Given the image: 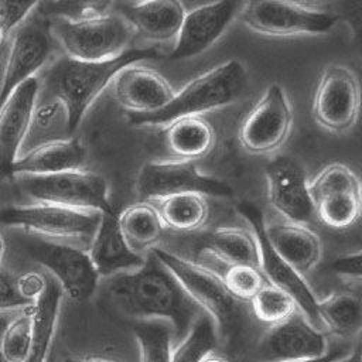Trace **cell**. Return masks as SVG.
<instances>
[{
  "instance_id": "cell-41",
  "label": "cell",
  "mask_w": 362,
  "mask_h": 362,
  "mask_svg": "<svg viewBox=\"0 0 362 362\" xmlns=\"http://www.w3.org/2000/svg\"><path fill=\"white\" fill-rule=\"evenodd\" d=\"M345 352L344 348H334V349H329L324 356L321 358H314V359H301V361H288V362H332L334 359H338L339 356H342Z\"/></svg>"
},
{
  "instance_id": "cell-3",
  "label": "cell",
  "mask_w": 362,
  "mask_h": 362,
  "mask_svg": "<svg viewBox=\"0 0 362 362\" xmlns=\"http://www.w3.org/2000/svg\"><path fill=\"white\" fill-rule=\"evenodd\" d=\"M158 57L160 52L154 48H129L113 59L99 62L62 57L44 75L45 98L58 99L65 105L72 134L92 102L123 68Z\"/></svg>"
},
{
  "instance_id": "cell-20",
  "label": "cell",
  "mask_w": 362,
  "mask_h": 362,
  "mask_svg": "<svg viewBox=\"0 0 362 362\" xmlns=\"http://www.w3.org/2000/svg\"><path fill=\"white\" fill-rule=\"evenodd\" d=\"M112 92L120 106L133 115H147L163 109L175 90L168 81L154 69L129 65L112 81Z\"/></svg>"
},
{
  "instance_id": "cell-37",
  "label": "cell",
  "mask_w": 362,
  "mask_h": 362,
  "mask_svg": "<svg viewBox=\"0 0 362 362\" xmlns=\"http://www.w3.org/2000/svg\"><path fill=\"white\" fill-rule=\"evenodd\" d=\"M37 1H11L0 0V33L3 35L20 27V24L27 18Z\"/></svg>"
},
{
  "instance_id": "cell-10",
  "label": "cell",
  "mask_w": 362,
  "mask_h": 362,
  "mask_svg": "<svg viewBox=\"0 0 362 362\" xmlns=\"http://www.w3.org/2000/svg\"><path fill=\"white\" fill-rule=\"evenodd\" d=\"M314 214L332 229H346L361 216V184L345 164L325 165L308 184Z\"/></svg>"
},
{
  "instance_id": "cell-13",
  "label": "cell",
  "mask_w": 362,
  "mask_h": 362,
  "mask_svg": "<svg viewBox=\"0 0 362 362\" xmlns=\"http://www.w3.org/2000/svg\"><path fill=\"white\" fill-rule=\"evenodd\" d=\"M27 253L51 273L71 300L85 301L93 296L99 276L88 250L64 242L35 240L27 246Z\"/></svg>"
},
{
  "instance_id": "cell-38",
  "label": "cell",
  "mask_w": 362,
  "mask_h": 362,
  "mask_svg": "<svg viewBox=\"0 0 362 362\" xmlns=\"http://www.w3.org/2000/svg\"><path fill=\"white\" fill-rule=\"evenodd\" d=\"M31 304L27 303L16 287V277L8 272H0V313L13 310H25Z\"/></svg>"
},
{
  "instance_id": "cell-16",
  "label": "cell",
  "mask_w": 362,
  "mask_h": 362,
  "mask_svg": "<svg viewBox=\"0 0 362 362\" xmlns=\"http://www.w3.org/2000/svg\"><path fill=\"white\" fill-rule=\"evenodd\" d=\"M270 205L288 222L305 225L314 214L304 167L291 157L272 160L264 168Z\"/></svg>"
},
{
  "instance_id": "cell-23",
  "label": "cell",
  "mask_w": 362,
  "mask_h": 362,
  "mask_svg": "<svg viewBox=\"0 0 362 362\" xmlns=\"http://www.w3.org/2000/svg\"><path fill=\"white\" fill-rule=\"evenodd\" d=\"M85 161V148L78 137L52 140L31 147L11 167V175H49L79 170Z\"/></svg>"
},
{
  "instance_id": "cell-35",
  "label": "cell",
  "mask_w": 362,
  "mask_h": 362,
  "mask_svg": "<svg viewBox=\"0 0 362 362\" xmlns=\"http://www.w3.org/2000/svg\"><path fill=\"white\" fill-rule=\"evenodd\" d=\"M33 305V304H31ZM31 305L8 321L3 334V352L7 362H25L31 335Z\"/></svg>"
},
{
  "instance_id": "cell-33",
  "label": "cell",
  "mask_w": 362,
  "mask_h": 362,
  "mask_svg": "<svg viewBox=\"0 0 362 362\" xmlns=\"http://www.w3.org/2000/svg\"><path fill=\"white\" fill-rule=\"evenodd\" d=\"M140 362H170L173 329L161 320H141L133 325Z\"/></svg>"
},
{
  "instance_id": "cell-27",
  "label": "cell",
  "mask_w": 362,
  "mask_h": 362,
  "mask_svg": "<svg viewBox=\"0 0 362 362\" xmlns=\"http://www.w3.org/2000/svg\"><path fill=\"white\" fill-rule=\"evenodd\" d=\"M201 253L215 257L228 267L238 264L259 267V249L255 236L243 229L221 228L211 232L202 242Z\"/></svg>"
},
{
  "instance_id": "cell-36",
  "label": "cell",
  "mask_w": 362,
  "mask_h": 362,
  "mask_svg": "<svg viewBox=\"0 0 362 362\" xmlns=\"http://www.w3.org/2000/svg\"><path fill=\"white\" fill-rule=\"evenodd\" d=\"M226 290L239 301L247 303L267 283L259 267L238 264L229 266L221 277Z\"/></svg>"
},
{
  "instance_id": "cell-29",
  "label": "cell",
  "mask_w": 362,
  "mask_h": 362,
  "mask_svg": "<svg viewBox=\"0 0 362 362\" xmlns=\"http://www.w3.org/2000/svg\"><path fill=\"white\" fill-rule=\"evenodd\" d=\"M320 325L339 338H352L361 329V300L356 294L332 293L317 304Z\"/></svg>"
},
{
  "instance_id": "cell-12",
  "label": "cell",
  "mask_w": 362,
  "mask_h": 362,
  "mask_svg": "<svg viewBox=\"0 0 362 362\" xmlns=\"http://www.w3.org/2000/svg\"><path fill=\"white\" fill-rule=\"evenodd\" d=\"M291 124L293 113L286 90L272 83L242 122L239 141L250 154H270L286 143Z\"/></svg>"
},
{
  "instance_id": "cell-8",
  "label": "cell",
  "mask_w": 362,
  "mask_h": 362,
  "mask_svg": "<svg viewBox=\"0 0 362 362\" xmlns=\"http://www.w3.org/2000/svg\"><path fill=\"white\" fill-rule=\"evenodd\" d=\"M245 24L264 35L325 34L338 21V16L298 1H249L242 10Z\"/></svg>"
},
{
  "instance_id": "cell-40",
  "label": "cell",
  "mask_w": 362,
  "mask_h": 362,
  "mask_svg": "<svg viewBox=\"0 0 362 362\" xmlns=\"http://www.w3.org/2000/svg\"><path fill=\"white\" fill-rule=\"evenodd\" d=\"M361 252L356 250L355 253H348L344 256H339L332 263V270L346 279H361Z\"/></svg>"
},
{
  "instance_id": "cell-24",
  "label": "cell",
  "mask_w": 362,
  "mask_h": 362,
  "mask_svg": "<svg viewBox=\"0 0 362 362\" xmlns=\"http://www.w3.org/2000/svg\"><path fill=\"white\" fill-rule=\"evenodd\" d=\"M264 233L274 252L300 274L313 270L320 262V239L305 225L293 222L264 223Z\"/></svg>"
},
{
  "instance_id": "cell-9",
  "label": "cell",
  "mask_w": 362,
  "mask_h": 362,
  "mask_svg": "<svg viewBox=\"0 0 362 362\" xmlns=\"http://www.w3.org/2000/svg\"><path fill=\"white\" fill-rule=\"evenodd\" d=\"M236 209L252 228V235L255 236L259 249V270L266 281L286 293L294 301L298 313L310 324L318 328V300L304 280L303 274L284 262L269 243L264 233V218L262 211L250 202H240Z\"/></svg>"
},
{
  "instance_id": "cell-47",
  "label": "cell",
  "mask_w": 362,
  "mask_h": 362,
  "mask_svg": "<svg viewBox=\"0 0 362 362\" xmlns=\"http://www.w3.org/2000/svg\"><path fill=\"white\" fill-rule=\"evenodd\" d=\"M3 38H4V35L0 33V45H1V42H3Z\"/></svg>"
},
{
  "instance_id": "cell-5",
  "label": "cell",
  "mask_w": 362,
  "mask_h": 362,
  "mask_svg": "<svg viewBox=\"0 0 362 362\" xmlns=\"http://www.w3.org/2000/svg\"><path fill=\"white\" fill-rule=\"evenodd\" d=\"M52 31L66 57L99 62L127 51L133 30L120 14L100 11L79 18H61Z\"/></svg>"
},
{
  "instance_id": "cell-46",
  "label": "cell",
  "mask_w": 362,
  "mask_h": 362,
  "mask_svg": "<svg viewBox=\"0 0 362 362\" xmlns=\"http://www.w3.org/2000/svg\"><path fill=\"white\" fill-rule=\"evenodd\" d=\"M3 253H4V240L0 235V262H1V257H3Z\"/></svg>"
},
{
  "instance_id": "cell-28",
  "label": "cell",
  "mask_w": 362,
  "mask_h": 362,
  "mask_svg": "<svg viewBox=\"0 0 362 362\" xmlns=\"http://www.w3.org/2000/svg\"><path fill=\"white\" fill-rule=\"evenodd\" d=\"M117 222L126 243L139 255L158 242L164 228L156 205L150 202L129 205L117 214Z\"/></svg>"
},
{
  "instance_id": "cell-44",
  "label": "cell",
  "mask_w": 362,
  "mask_h": 362,
  "mask_svg": "<svg viewBox=\"0 0 362 362\" xmlns=\"http://www.w3.org/2000/svg\"><path fill=\"white\" fill-rule=\"evenodd\" d=\"M8 321H10L8 317L0 315V362H7L4 358V352H3V334H4V329L8 324Z\"/></svg>"
},
{
  "instance_id": "cell-42",
  "label": "cell",
  "mask_w": 362,
  "mask_h": 362,
  "mask_svg": "<svg viewBox=\"0 0 362 362\" xmlns=\"http://www.w3.org/2000/svg\"><path fill=\"white\" fill-rule=\"evenodd\" d=\"M61 362H120L110 358H102V356H90V355H75L65 358Z\"/></svg>"
},
{
  "instance_id": "cell-30",
  "label": "cell",
  "mask_w": 362,
  "mask_h": 362,
  "mask_svg": "<svg viewBox=\"0 0 362 362\" xmlns=\"http://www.w3.org/2000/svg\"><path fill=\"white\" fill-rule=\"evenodd\" d=\"M157 212L163 225L177 232H194L205 225L209 208L204 195L177 194L157 201Z\"/></svg>"
},
{
  "instance_id": "cell-15",
  "label": "cell",
  "mask_w": 362,
  "mask_h": 362,
  "mask_svg": "<svg viewBox=\"0 0 362 362\" xmlns=\"http://www.w3.org/2000/svg\"><path fill=\"white\" fill-rule=\"evenodd\" d=\"M359 113V83L355 74L342 65L327 66L313 98V117L334 133L349 130Z\"/></svg>"
},
{
  "instance_id": "cell-31",
  "label": "cell",
  "mask_w": 362,
  "mask_h": 362,
  "mask_svg": "<svg viewBox=\"0 0 362 362\" xmlns=\"http://www.w3.org/2000/svg\"><path fill=\"white\" fill-rule=\"evenodd\" d=\"M219 339L212 320L201 314L188 332L171 348L170 362H201L206 355L216 352Z\"/></svg>"
},
{
  "instance_id": "cell-17",
  "label": "cell",
  "mask_w": 362,
  "mask_h": 362,
  "mask_svg": "<svg viewBox=\"0 0 362 362\" xmlns=\"http://www.w3.org/2000/svg\"><path fill=\"white\" fill-rule=\"evenodd\" d=\"M51 51L49 31L41 21H30L16 28L0 83V106L7 96L45 64Z\"/></svg>"
},
{
  "instance_id": "cell-22",
  "label": "cell",
  "mask_w": 362,
  "mask_h": 362,
  "mask_svg": "<svg viewBox=\"0 0 362 362\" xmlns=\"http://www.w3.org/2000/svg\"><path fill=\"white\" fill-rule=\"evenodd\" d=\"M120 10L132 30L156 42L175 40L185 16L182 4L175 0L123 3Z\"/></svg>"
},
{
  "instance_id": "cell-39",
  "label": "cell",
  "mask_w": 362,
  "mask_h": 362,
  "mask_svg": "<svg viewBox=\"0 0 362 362\" xmlns=\"http://www.w3.org/2000/svg\"><path fill=\"white\" fill-rule=\"evenodd\" d=\"M47 276L42 273L27 272L16 277V287L20 296L30 304H33L45 290Z\"/></svg>"
},
{
  "instance_id": "cell-18",
  "label": "cell",
  "mask_w": 362,
  "mask_h": 362,
  "mask_svg": "<svg viewBox=\"0 0 362 362\" xmlns=\"http://www.w3.org/2000/svg\"><path fill=\"white\" fill-rule=\"evenodd\" d=\"M235 1H214L185 11L171 59H187L206 51L228 28L236 13Z\"/></svg>"
},
{
  "instance_id": "cell-4",
  "label": "cell",
  "mask_w": 362,
  "mask_h": 362,
  "mask_svg": "<svg viewBox=\"0 0 362 362\" xmlns=\"http://www.w3.org/2000/svg\"><path fill=\"white\" fill-rule=\"evenodd\" d=\"M247 85L245 66L238 59L222 62L189 81L160 110L147 115H130V123L165 126L185 116H201L238 100Z\"/></svg>"
},
{
  "instance_id": "cell-32",
  "label": "cell",
  "mask_w": 362,
  "mask_h": 362,
  "mask_svg": "<svg viewBox=\"0 0 362 362\" xmlns=\"http://www.w3.org/2000/svg\"><path fill=\"white\" fill-rule=\"evenodd\" d=\"M28 136H33L34 146L71 137L69 117L65 105L58 99H45L40 106H35L27 133V137Z\"/></svg>"
},
{
  "instance_id": "cell-25",
  "label": "cell",
  "mask_w": 362,
  "mask_h": 362,
  "mask_svg": "<svg viewBox=\"0 0 362 362\" xmlns=\"http://www.w3.org/2000/svg\"><path fill=\"white\" fill-rule=\"evenodd\" d=\"M64 293L58 283L47 276V286L42 294L33 303L30 348L25 362H47L57 331V322Z\"/></svg>"
},
{
  "instance_id": "cell-2",
  "label": "cell",
  "mask_w": 362,
  "mask_h": 362,
  "mask_svg": "<svg viewBox=\"0 0 362 362\" xmlns=\"http://www.w3.org/2000/svg\"><path fill=\"white\" fill-rule=\"evenodd\" d=\"M151 253L174 274L201 311L212 320L225 351L233 358L250 354L257 338L256 321L249 304L235 298L222 279L209 269L164 249H153Z\"/></svg>"
},
{
  "instance_id": "cell-6",
  "label": "cell",
  "mask_w": 362,
  "mask_h": 362,
  "mask_svg": "<svg viewBox=\"0 0 362 362\" xmlns=\"http://www.w3.org/2000/svg\"><path fill=\"white\" fill-rule=\"evenodd\" d=\"M21 188L38 204L99 214L115 211L107 197L106 180L93 171L79 168L49 175H27Z\"/></svg>"
},
{
  "instance_id": "cell-1",
  "label": "cell",
  "mask_w": 362,
  "mask_h": 362,
  "mask_svg": "<svg viewBox=\"0 0 362 362\" xmlns=\"http://www.w3.org/2000/svg\"><path fill=\"white\" fill-rule=\"evenodd\" d=\"M109 294L116 305L136 321L168 322L174 339L178 341L202 314L174 274L153 253L144 257L139 269L113 276Z\"/></svg>"
},
{
  "instance_id": "cell-19",
  "label": "cell",
  "mask_w": 362,
  "mask_h": 362,
  "mask_svg": "<svg viewBox=\"0 0 362 362\" xmlns=\"http://www.w3.org/2000/svg\"><path fill=\"white\" fill-rule=\"evenodd\" d=\"M38 93V81L30 78L18 85L0 106V177L11 175V167L31 124Z\"/></svg>"
},
{
  "instance_id": "cell-14",
  "label": "cell",
  "mask_w": 362,
  "mask_h": 362,
  "mask_svg": "<svg viewBox=\"0 0 362 362\" xmlns=\"http://www.w3.org/2000/svg\"><path fill=\"white\" fill-rule=\"evenodd\" d=\"M328 351L324 334L297 311L259 335L250 355L255 362H288L321 358Z\"/></svg>"
},
{
  "instance_id": "cell-7",
  "label": "cell",
  "mask_w": 362,
  "mask_h": 362,
  "mask_svg": "<svg viewBox=\"0 0 362 362\" xmlns=\"http://www.w3.org/2000/svg\"><path fill=\"white\" fill-rule=\"evenodd\" d=\"M102 214L51 204L11 205L0 209V222L59 240L90 243Z\"/></svg>"
},
{
  "instance_id": "cell-26",
  "label": "cell",
  "mask_w": 362,
  "mask_h": 362,
  "mask_svg": "<svg viewBox=\"0 0 362 362\" xmlns=\"http://www.w3.org/2000/svg\"><path fill=\"white\" fill-rule=\"evenodd\" d=\"M164 143L174 157L192 163L214 148L215 130L201 116H185L165 124Z\"/></svg>"
},
{
  "instance_id": "cell-45",
  "label": "cell",
  "mask_w": 362,
  "mask_h": 362,
  "mask_svg": "<svg viewBox=\"0 0 362 362\" xmlns=\"http://www.w3.org/2000/svg\"><path fill=\"white\" fill-rule=\"evenodd\" d=\"M201 362H230L229 359H226L225 356L216 354V352H212L209 355H206Z\"/></svg>"
},
{
  "instance_id": "cell-43",
  "label": "cell",
  "mask_w": 362,
  "mask_h": 362,
  "mask_svg": "<svg viewBox=\"0 0 362 362\" xmlns=\"http://www.w3.org/2000/svg\"><path fill=\"white\" fill-rule=\"evenodd\" d=\"M332 362H362L361 351L358 348L354 349V351H348L342 356H339L338 359H334Z\"/></svg>"
},
{
  "instance_id": "cell-34",
  "label": "cell",
  "mask_w": 362,
  "mask_h": 362,
  "mask_svg": "<svg viewBox=\"0 0 362 362\" xmlns=\"http://www.w3.org/2000/svg\"><path fill=\"white\" fill-rule=\"evenodd\" d=\"M255 321L269 327L280 324L297 313L294 301L281 290L266 283L249 301Z\"/></svg>"
},
{
  "instance_id": "cell-21",
  "label": "cell",
  "mask_w": 362,
  "mask_h": 362,
  "mask_svg": "<svg viewBox=\"0 0 362 362\" xmlns=\"http://www.w3.org/2000/svg\"><path fill=\"white\" fill-rule=\"evenodd\" d=\"M88 255L99 277H113L139 269L144 257L126 243L117 222L116 209L102 214L98 229L89 243Z\"/></svg>"
},
{
  "instance_id": "cell-11",
  "label": "cell",
  "mask_w": 362,
  "mask_h": 362,
  "mask_svg": "<svg viewBox=\"0 0 362 362\" xmlns=\"http://www.w3.org/2000/svg\"><path fill=\"white\" fill-rule=\"evenodd\" d=\"M136 189L146 201H158L177 194L230 197L232 188L219 178L201 174L191 161L146 163L136 180Z\"/></svg>"
}]
</instances>
